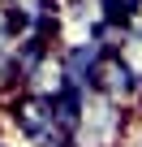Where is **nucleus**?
<instances>
[{
	"mask_svg": "<svg viewBox=\"0 0 142 147\" xmlns=\"http://www.w3.org/2000/svg\"><path fill=\"white\" fill-rule=\"evenodd\" d=\"M129 117H133L129 108H121L108 95L91 91L82 100V121L73 130V147H121V138L129 130Z\"/></svg>",
	"mask_w": 142,
	"mask_h": 147,
	"instance_id": "nucleus-1",
	"label": "nucleus"
},
{
	"mask_svg": "<svg viewBox=\"0 0 142 147\" xmlns=\"http://www.w3.org/2000/svg\"><path fill=\"white\" fill-rule=\"evenodd\" d=\"M13 125H17V134H22L26 147H73V134H69L65 121L56 117L52 100L17 95V104H13Z\"/></svg>",
	"mask_w": 142,
	"mask_h": 147,
	"instance_id": "nucleus-2",
	"label": "nucleus"
},
{
	"mask_svg": "<svg viewBox=\"0 0 142 147\" xmlns=\"http://www.w3.org/2000/svg\"><path fill=\"white\" fill-rule=\"evenodd\" d=\"M112 56V48L103 39H86V43H65L60 48V65H65V78L73 91L91 95L99 87V74H103V61Z\"/></svg>",
	"mask_w": 142,
	"mask_h": 147,
	"instance_id": "nucleus-3",
	"label": "nucleus"
},
{
	"mask_svg": "<svg viewBox=\"0 0 142 147\" xmlns=\"http://www.w3.org/2000/svg\"><path fill=\"white\" fill-rule=\"evenodd\" d=\"M60 91H69V78H65V65H60V48L30 74V82H26V91L22 95H35V100H56Z\"/></svg>",
	"mask_w": 142,
	"mask_h": 147,
	"instance_id": "nucleus-4",
	"label": "nucleus"
},
{
	"mask_svg": "<svg viewBox=\"0 0 142 147\" xmlns=\"http://www.w3.org/2000/svg\"><path fill=\"white\" fill-rule=\"evenodd\" d=\"M129 69H133V78L142 82V35H129L125 30V39H121V52H116Z\"/></svg>",
	"mask_w": 142,
	"mask_h": 147,
	"instance_id": "nucleus-5",
	"label": "nucleus"
}]
</instances>
